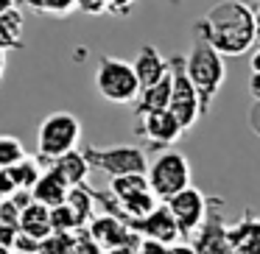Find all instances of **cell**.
<instances>
[{
  "mask_svg": "<svg viewBox=\"0 0 260 254\" xmlns=\"http://www.w3.org/2000/svg\"><path fill=\"white\" fill-rule=\"evenodd\" d=\"M196 40L207 42L221 56H243L254 48V14L249 3L221 0L196 23Z\"/></svg>",
  "mask_w": 260,
  "mask_h": 254,
  "instance_id": "6da1fadb",
  "label": "cell"
},
{
  "mask_svg": "<svg viewBox=\"0 0 260 254\" xmlns=\"http://www.w3.org/2000/svg\"><path fill=\"white\" fill-rule=\"evenodd\" d=\"M185 73L193 81L199 98H202V112L207 115L213 106V98L218 95L221 84L226 79V64L215 48H210L207 42L196 40V45L190 48V53L185 56Z\"/></svg>",
  "mask_w": 260,
  "mask_h": 254,
  "instance_id": "7a4b0ae2",
  "label": "cell"
},
{
  "mask_svg": "<svg viewBox=\"0 0 260 254\" xmlns=\"http://www.w3.org/2000/svg\"><path fill=\"white\" fill-rule=\"evenodd\" d=\"M81 142V120L73 112H51L37 129V154L45 162L76 151Z\"/></svg>",
  "mask_w": 260,
  "mask_h": 254,
  "instance_id": "3957f363",
  "label": "cell"
},
{
  "mask_svg": "<svg viewBox=\"0 0 260 254\" xmlns=\"http://www.w3.org/2000/svg\"><path fill=\"white\" fill-rule=\"evenodd\" d=\"M92 81H95L98 95L109 103H135L143 90L135 67L118 56H101Z\"/></svg>",
  "mask_w": 260,
  "mask_h": 254,
  "instance_id": "277c9868",
  "label": "cell"
},
{
  "mask_svg": "<svg viewBox=\"0 0 260 254\" xmlns=\"http://www.w3.org/2000/svg\"><path fill=\"white\" fill-rule=\"evenodd\" d=\"M146 176H148V185H151L154 196L159 201H168V198H174L185 187H190L193 170H190V162H187L185 154L165 148V151H159L154 157V162L148 165Z\"/></svg>",
  "mask_w": 260,
  "mask_h": 254,
  "instance_id": "5b68a950",
  "label": "cell"
},
{
  "mask_svg": "<svg viewBox=\"0 0 260 254\" xmlns=\"http://www.w3.org/2000/svg\"><path fill=\"white\" fill-rule=\"evenodd\" d=\"M92 170H101L109 179L115 176H129V173H148V157L146 148L137 146H90L84 148Z\"/></svg>",
  "mask_w": 260,
  "mask_h": 254,
  "instance_id": "8992f818",
  "label": "cell"
},
{
  "mask_svg": "<svg viewBox=\"0 0 260 254\" xmlns=\"http://www.w3.org/2000/svg\"><path fill=\"white\" fill-rule=\"evenodd\" d=\"M171 70H174V90H171V112L176 115V120L182 123V129H193L199 120L204 118L202 112V98H199L193 81L185 73V56H174L168 59Z\"/></svg>",
  "mask_w": 260,
  "mask_h": 254,
  "instance_id": "52a82bcc",
  "label": "cell"
},
{
  "mask_svg": "<svg viewBox=\"0 0 260 254\" xmlns=\"http://www.w3.org/2000/svg\"><path fill=\"white\" fill-rule=\"evenodd\" d=\"M165 204H168V209H171V215H174L176 226H179L182 240H190V237L202 229V224H204V218H207L210 204H213V201H210L199 187L190 185V187H185L182 193H176L174 198H168Z\"/></svg>",
  "mask_w": 260,
  "mask_h": 254,
  "instance_id": "ba28073f",
  "label": "cell"
},
{
  "mask_svg": "<svg viewBox=\"0 0 260 254\" xmlns=\"http://www.w3.org/2000/svg\"><path fill=\"white\" fill-rule=\"evenodd\" d=\"M135 131L148 142V151H165L168 146L179 142V137L185 134L182 123L176 120V115L171 112V109H159V112L140 115Z\"/></svg>",
  "mask_w": 260,
  "mask_h": 254,
  "instance_id": "9c48e42d",
  "label": "cell"
},
{
  "mask_svg": "<svg viewBox=\"0 0 260 254\" xmlns=\"http://www.w3.org/2000/svg\"><path fill=\"white\" fill-rule=\"evenodd\" d=\"M215 204H210V212L207 218H204L202 229L196 232V235L190 237V246L196 248V254H235L232 251V243H230V235H226V221L221 212H215Z\"/></svg>",
  "mask_w": 260,
  "mask_h": 254,
  "instance_id": "30bf717a",
  "label": "cell"
},
{
  "mask_svg": "<svg viewBox=\"0 0 260 254\" xmlns=\"http://www.w3.org/2000/svg\"><path fill=\"white\" fill-rule=\"evenodd\" d=\"M87 229H90V235L104 246V251H109V248H118V246H132V243L137 246V243L143 240L137 232H132V226L126 224L123 218H118V215H109V212H98L95 218L87 224Z\"/></svg>",
  "mask_w": 260,
  "mask_h": 254,
  "instance_id": "8fae6325",
  "label": "cell"
},
{
  "mask_svg": "<svg viewBox=\"0 0 260 254\" xmlns=\"http://www.w3.org/2000/svg\"><path fill=\"white\" fill-rule=\"evenodd\" d=\"M132 232H137L140 237H151V240H162V243H176L182 240L179 235V226H176L174 215H171L168 204H159L154 212H148L146 218H135L129 221Z\"/></svg>",
  "mask_w": 260,
  "mask_h": 254,
  "instance_id": "7c38bea8",
  "label": "cell"
},
{
  "mask_svg": "<svg viewBox=\"0 0 260 254\" xmlns=\"http://www.w3.org/2000/svg\"><path fill=\"white\" fill-rule=\"evenodd\" d=\"M226 235L235 254H260V215L246 209L235 224L226 226Z\"/></svg>",
  "mask_w": 260,
  "mask_h": 254,
  "instance_id": "4fadbf2b",
  "label": "cell"
},
{
  "mask_svg": "<svg viewBox=\"0 0 260 254\" xmlns=\"http://www.w3.org/2000/svg\"><path fill=\"white\" fill-rule=\"evenodd\" d=\"M132 67H135V73H137L140 87H151V84H157L159 79H165V76L171 73V62L154 45H143L140 51H137Z\"/></svg>",
  "mask_w": 260,
  "mask_h": 254,
  "instance_id": "5bb4252c",
  "label": "cell"
},
{
  "mask_svg": "<svg viewBox=\"0 0 260 254\" xmlns=\"http://www.w3.org/2000/svg\"><path fill=\"white\" fill-rule=\"evenodd\" d=\"M171 90H174V70H171L165 79H159L157 84L143 87L140 98L135 101V115H148V112H159V109L171 106Z\"/></svg>",
  "mask_w": 260,
  "mask_h": 254,
  "instance_id": "9a60e30c",
  "label": "cell"
},
{
  "mask_svg": "<svg viewBox=\"0 0 260 254\" xmlns=\"http://www.w3.org/2000/svg\"><path fill=\"white\" fill-rule=\"evenodd\" d=\"M31 193H34V198H37L40 204H45V207H59V204L68 201L70 185L51 168V165H48L45 173L40 176V182L34 185V190H31Z\"/></svg>",
  "mask_w": 260,
  "mask_h": 254,
  "instance_id": "2e32d148",
  "label": "cell"
},
{
  "mask_svg": "<svg viewBox=\"0 0 260 254\" xmlns=\"http://www.w3.org/2000/svg\"><path fill=\"white\" fill-rule=\"evenodd\" d=\"M48 165H51V168L56 170V173L62 176L70 187L87 185V176H90V170H92L87 154L79 151V148H76V151H70V154H64V157H59V159H53V162H48Z\"/></svg>",
  "mask_w": 260,
  "mask_h": 254,
  "instance_id": "e0dca14e",
  "label": "cell"
},
{
  "mask_svg": "<svg viewBox=\"0 0 260 254\" xmlns=\"http://www.w3.org/2000/svg\"><path fill=\"white\" fill-rule=\"evenodd\" d=\"M20 232H25V235L37 237V240L48 237V235L53 232L51 207H45V204H40V201H34L31 207H25L23 215H20Z\"/></svg>",
  "mask_w": 260,
  "mask_h": 254,
  "instance_id": "ac0fdd59",
  "label": "cell"
},
{
  "mask_svg": "<svg viewBox=\"0 0 260 254\" xmlns=\"http://www.w3.org/2000/svg\"><path fill=\"white\" fill-rule=\"evenodd\" d=\"M23 12L12 9V12L0 14V51H20L23 48Z\"/></svg>",
  "mask_w": 260,
  "mask_h": 254,
  "instance_id": "d6986e66",
  "label": "cell"
},
{
  "mask_svg": "<svg viewBox=\"0 0 260 254\" xmlns=\"http://www.w3.org/2000/svg\"><path fill=\"white\" fill-rule=\"evenodd\" d=\"M68 204L79 212V218L84 221V226L98 215V201H95V190H90L87 185H76L68 193Z\"/></svg>",
  "mask_w": 260,
  "mask_h": 254,
  "instance_id": "ffe728a7",
  "label": "cell"
},
{
  "mask_svg": "<svg viewBox=\"0 0 260 254\" xmlns=\"http://www.w3.org/2000/svg\"><path fill=\"white\" fill-rule=\"evenodd\" d=\"M9 176H12L14 187H23V190H34V185L40 182V176L45 173V168L40 165V159L34 157H25L20 159L17 165H12V168H6Z\"/></svg>",
  "mask_w": 260,
  "mask_h": 254,
  "instance_id": "44dd1931",
  "label": "cell"
},
{
  "mask_svg": "<svg viewBox=\"0 0 260 254\" xmlns=\"http://www.w3.org/2000/svg\"><path fill=\"white\" fill-rule=\"evenodd\" d=\"M137 0H79V9L84 14H115V17H129Z\"/></svg>",
  "mask_w": 260,
  "mask_h": 254,
  "instance_id": "7402d4cb",
  "label": "cell"
},
{
  "mask_svg": "<svg viewBox=\"0 0 260 254\" xmlns=\"http://www.w3.org/2000/svg\"><path fill=\"white\" fill-rule=\"evenodd\" d=\"M109 190L115 193L118 201H126V198L137 196V193H143V190H151V185H148L146 173H129V176H115V179L109 182Z\"/></svg>",
  "mask_w": 260,
  "mask_h": 254,
  "instance_id": "603a6c76",
  "label": "cell"
},
{
  "mask_svg": "<svg viewBox=\"0 0 260 254\" xmlns=\"http://www.w3.org/2000/svg\"><path fill=\"white\" fill-rule=\"evenodd\" d=\"M51 224H53V232H70V235L84 229V221L79 218V212L68 201L59 204V207H51Z\"/></svg>",
  "mask_w": 260,
  "mask_h": 254,
  "instance_id": "cb8c5ba5",
  "label": "cell"
},
{
  "mask_svg": "<svg viewBox=\"0 0 260 254\" xmlns=\"http://www.w3.org/2000/svg\"><path fill=\"white\" fill-rule=\"evenodd\" d=\"M23 3L37 14H48V17H68L79 9V0H23Z\"/></svg>",
  "mask_w": 260,
  "mask_h": 254,
  "instance_id": "d4e9b609",
  "label": "cell"
},
{
  "mask_svg": "<svg viewBox=\"0 0 260 254\" xmlns=\"http://www.w3.org/2000/svg\"><path fill=\"white\" fill-rule=\"evenodd\" d=\"M73 243L76 235H70V232H51L40 240L37 254H73Z\"/></svg>",
  "mask_w": 260,
  "mask_h": 254,
  "instance_id": "484cf974",
  "label": "cell"
},
{
  "mask_svg": "<svg viewBox=\"0 0 260 254\" xmlns=\"http://www.w3.org/2000/svg\"><path fill=\"white\" fill-rule=\"evenodd\" d=\"M28 154H25L23 142L17 140V137L12 134H0V168H12V165H17L20 159H25Z\"/></svg>",
  "mask_w": 260,
  "mask_h": 254,
  "instance_id": "4316f807",
  "label": "cell"
},
{
  "mask_svg": "<svg viewBox=\"0 0 260 254\" xmlns=\"http://www.w3.org/2000/svg\"><path fill=\"white\" fill-rule=\"evenodd\" d=\"M73 254H107L104 251V246L95 240V237L90 235V229H79L76 232V243H73Z\"/></svg>",
  "mask_w": 260,
  "mask_h": 254,
  "instance_id": "83f0119b",
  "label": "cell"
},
{
  "mask_svg": "<svg viewBox=\"0 0 260 254\" xmlns=\"http://www.w3.org/2000/svg\"><path fill=\"white\" fill-rule=\"evenodd\" d=\"M20 215H23V209H20L17 204L12 201V198L0 201V224H14V226H20Z\"/></svg>",
  "mask_w": 260,
  "mask_h": 254,
  "instance_id": "f1b7e54d",
  "label": "cell"
},
{
  "mask_svg": "<svg viewBox=\"0 0 260 254\" xmlns=\"http://www.w3.org/2000/svg\"><path fill=\"white\" fill-rule=\"evenodd\" d=\"M37 246H40V240H37V237L20 232L17 240H14V254H37Z\"/></svg>",
  "mask_w": 260,
  "mask_h": 254,
  "instance_id": "f546056e",
  "label": "cell"
},
{
  "mask_svg": "<svg viewBox=\"0 0 260 254\" xmlns=\"http://www.w3.org/2000/svg\"><path fill=\"white\" fill-rule=\"evenodd\" d=\"M140 254H171V243L143 237V240H140Z\"/></svg>",
  "mask_w": 260,
  "mask_h": 254,
  "instance_id": "4dcf8cb0",
  "label": "cell"
},
{
  "mask_svg": "<svg viewBox=\"0 0 260 254\" xmlns=\"http://www.w3.org/2000/svg\"><path fill=\"white\" fill-rule=\"evenodd\" d=\"M17 235H20V226H14V224H0V243H3V246L14 248Z\"/></svg>",
  "mask_w": 260,
  "mask_h": 254,
  "instance_id": "1f68e13d",
  "label": "cell"
},
{
  "mask_svg": "<svg viewBox=\"0 0 260 254\" xmlns=\"http://www.w3.org/2000/svg\"><path fill=\"white\" fill-rule=\"evenodd\" d=\"M17 190L14 187V182H12V176H9V170L6 168H0V201H6L12 193Z\"/></svg>",
  "mask_w": 260,
  "mask_h": 254,
  "instance_id": "d6a6232c",
  "label": "cell"
},
{
  "mask_svg": "<svg viewBox=\"0 0 260 254\" xmlns=\"http://www.w3.org/2000/svg\"><path fill=\"white\" fill-rule=\"evenodd\" d=\"M249 126H252V131L260 137V101H254L252 109H249Z\"/></svg>",
  "mask_w": 260,
  "mask_h": 254,
  "instance_id": "836d02e7",
  "label": "cell"
},
{
  "mask_svg": "<svg viewBox=\"0 0 260 254\" xmlns=\"http://www.w3.org/2000/svg\"><path fill=\"white\" fill-rule=\"evenodd\" d=\"M249 95H252V101H260V73H252V79H249Z\"/></svg>",
  "mask_w": 260,
  "mask_h": 254,
  "instance_id": "e575fe53",
  "label": "cell"
},
{
  "mask_svg": "<svg viewBox=\"0 0 260 254\" xmlns=\"http://www.w3.org/2000/svg\"><path fill=\"white\" fill-rule=\"evenodd\" d=\"M171 254H196V248L190 246V243H171Z\"/></svg>",
  "mask_w": 260,
  "mask_h": 254,
  "instance_id": "d590c367",
  "label": "cell"
},
{
  "mask_svg": "<svg viewBox=\"0 0 260 254\" xmlns=\"http://www.w3.org/2000/svg\"><path fill=\"white\" fill-rule=\"evenodd\" d=\"M252 14H254V34H257V42H260V0H252Z\"/></svg>",
  "mask_w": 260,
  "mask_h": 254,
  "instance_id": "8d00e7d4",
  "label": "cell"
},
{
  "mask_svg": "<svg viewBox=\"0 0 260 254\" xmlns=\"http://www.w3.org/2000/svg\"><path fill=\"white\" fill-rule=\"evenodd\" d=\"M107 254H140V243H132V246H118V248H109Z\"/></svg>",
  "mask_w": 260,
  "mask_h": 254,
  "instance_id": "74e56055",
  "label": "cell"
},
{
  "mask_svg": "<svg viewBox=\"0 0 260 254\" xmlns=\"http://www.w3.org/2000/svg\"><path fill=\"white\" fill-rule=\"evenodd\" d=\"M249 67H252V73H260V48H257V51H252V59H249Z\"/></svg>",
  "mask_w": 260,
  "mask_h": 254,
  "instance_id": "f35d334b",
  "label": "cell"
},
{
  "mask_svg": "<svg viewBox=\"0 0 260 254\" xmlns=\"http://www.w3.org/2000/svg\"><path fill=\"white\" fill-rule=\"evenodd\" d=\"M12 9H17V0H0V14L12 12Z\"/></svg>",
  "mask_w": 260,
  "mask_h": 254,
  "instance_id": "ab89813d",
  "label": "cell"
},
{
  "mask_svg": "<svg viewBox=\"0 0 260 254\" xmlns=\"http://www.w3.org/2000/svg\"><path fill=\"white\" fill-rule=\"evenodd\" d=\"M3 73H6V51H0V81H3Z\"/></svg>",
  "mask_w": 260,
  "mask_h": 254,
  "instance_id": "60d3db41",
  "label": "cell"
},
{
  "mask_svg": "<svg viewBox=\"0 0 260 254\" xmlns=\"http://www.w3.org/2000/svg\"><path fill=\"white\" fill-rule=\"evenodd\" d=\"M0 254H14V248H9V246H3V243H0Z\"/></svg>",
  "mask_w": 260,
  "mask_h": 254,
  "instance_id": "b9f144b4",
  "label": "cell"
},
{
  "mask_svg": "<svg viewBox=\"0 0 260 254\" xmlns=\"http://www.w3.org/2000/svg\"><path fill=\"white\" fill-rule=\"evenodd\" d=\"M168 3H174V6H179V3H182V0H168Z\"/></svg>",
  "mask_w": 260,
  "mask_h": 254,
  "instance_id": "7bdbcfd3",
  "label": "cell"
},
{
  "mask_svg": "<svg viewBox=\"0 0 260 254\" xmlns=\"http://www.w3.org/2000/svg\"><path fill=\"white\" fill-rule=\"evenodd\" d=\"M17 3H23V0H17Z\"/></svg>",
  "mask_w": 260,
  "mask_h": 254,
  "instance_id": "ee69618b",
  "label": "cell"
}]
</instances>
